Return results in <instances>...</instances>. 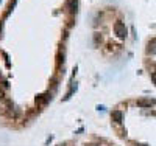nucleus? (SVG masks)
<instances>
[{"label":"nucleus","mask_w":156,"mask_h":146,"mask_svg":"<svg viewBox=\"0 0 156 146\" xmlns=\"http://www.w3.org/2000/svg\"><path fill=\"white\" fill-rule=\"evenodd\" d=\"M147 51L150 54H155L156 53V39H152L150 42H148V47H147Z\"/></svg>","instance_id":"nucleus-4"},{"label":"nucleus","mask_w":156,"mask_h":146,"mask_svg":"<svg viewBox=\"0 0 156 146\" xmlns=\"http://www.w3.org/2000/svg\"><path fill=\"white\" fill-rule=\"evenodd\" d=\"M112 120L116 123L122 121V112H120V110H114V112H112Z\"/></svg>","instance_id":"nucleus-6"},{"label":"nucleus","mask_w":156,"mask_h":146,"mask_svg":"<svg viewBox=\"0 0 156 146\" xmlns=\"http://www.w3.org/2000/svg\"><path fill=\"white\" fill-rule=\"evenodd\" d=\"M152 81H153V84L156 86V70H155V72L152 73Z\"/></svg>","instance_id":"nucleus-7"},{"label":"nucleus","mask_w":156,"mask_h":146,"mask_svg":"<svg viewBox=\"0 0 156 146\" xmlns=\"http://www.w3.org/2000/svg\"><path fill=\"white\" fill-rule=\"evenodd\" d=\"M114 31L119 37H126V26L122 22H116L114 23Z\"/></svg>","instance_id":"nucleus-1"},{"label":"nucleus","mask_w":156,"mask_h":146,"mask_svg":"<svg viewBox=\"0 0 156 146\" xmlns=\"http://www.w3.org/2000/svg\"><path fill=\"white\" fill-rule=\"evenodd\" d=\"M77 6H78V3H77V0H67L66 2V8L69 10V12H77Z\"/></svg>","instance_id":"nucleus-2"},{"label":"nucleus","mask_w":156,"mask_h":146,"mask_svg":"<svg viewBox=\"0 0 156 146\" xmlns=\"http://www.w3.org/2000/svg\"><path fill=\"white\" fill-rule=\"evenodd\" d=\"M155 104V101L153 100H138V106H140V107H150V106H153Z\"/></svg>","instance_id":"nucleus-3"},{"label":"nucleus","mask_w":156,"mask_h":146,"mask_svg":"<svg viewBox=\"0 0 156 146\" xmlns=\"http://www.w3.org/2000/svg\"><path fill=\"white\" fill-rule=\"evenodd\" d=\"M138 146H147V145H138Z\"/></svg>","instance_id":"nucleus-8"},{"label":"nucleus","mask_w":156,"mask_h":146,"mask_svg":"<svg viewBox=\"0 0 156 146\" xmlns=\"http://www.w3.org/2000/svg\"><path fill=\"white\" fill-rule=\"evenodd\" d=\"M49 98H50L49 95H39L36 98V104H38V106H42V104H45L47 101H49Z\"/></svg>","instance_id":"nucleus-5"}]
</instances>
